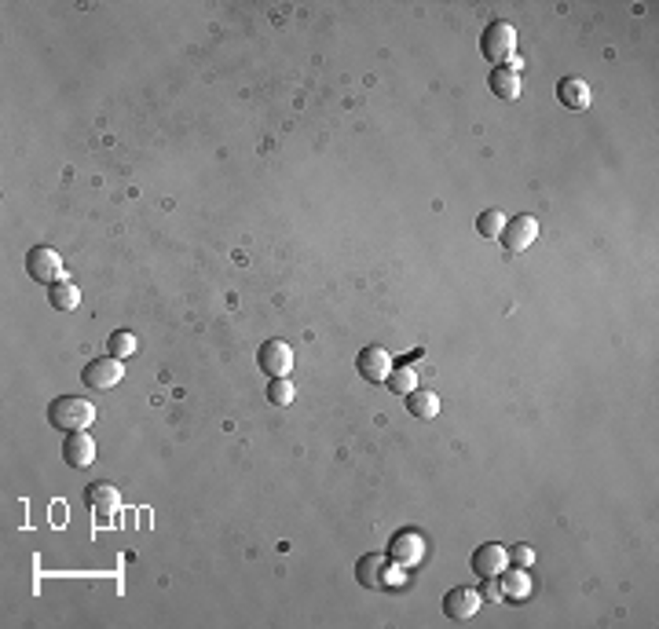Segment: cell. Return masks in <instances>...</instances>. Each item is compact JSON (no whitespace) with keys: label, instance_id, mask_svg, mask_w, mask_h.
<instances>
[{"label":"cell","instance_id":"cell-1","mask_svg":"<svg viewBox=\"0 0 659 629\" xmlns=\"http://www.w3.org/2000/svg\"><path fill=\"white\" fill-rule=\"evenodd\" d=\"M48 425L63 436L88 432L96 425V407L88 399H77V396H59L56 403H48Z\"/></svg>","mask_w":659,"mask_h":629},{"label":"cell","instance_id":"cell-2","mask_svg":"<svg viewBox=\"0 0 659 629\" xmlns=\"http://www.w3.org/2000/svg\"><path fill=\"white\" fill-rule=\"evenodd\" d=\"M480 52H484V59L495 63V67H510L513 52H517V30H513V23L491 19V23L484 26V34H480Z\"/></svg>","mask_w":659,"mask_h":629},{"label":"cell","instance_id":"cell-3","mask_svg":"<svg viewBox=\"0 0 659 629\" xmlns=\"http://www.w3.org/2000/svg\"><path fill=\"white\" fill-rule=\"evenodd\" d=\"M26 274L41 285H56L59 278H67V267H63V256L52 249V245H34L26 253Z\"/></svg>","mask_w":659,"mask_h":629},{"label":"cell","instance_id":"cell-4","mask_svg":"<svg viewBox=\"0 0 659 629\" xmlns=\"http://www.w3.org/2000/svg\"><path fill=\"white\" fill-rule=\"evenodd\" d=\"M257 366H261V374H268V381L290 377L293 374V348L286 341H264L257 348Z\"/></svg>","mask_w":659,"mask_h":629},{"label":"cell","instance_id":"cell-5","mask_svg":"<svg viewBox=\"0 0 659 629\" xmlns=\"http://www.w3.org/2000/svg\"><path fill=\"white\" fill-rule=\"evenodd\" d=\"M121 377H125V366H121V359H114V356L92 359V363L85 366V374H81L85 388H92V392H110V388L121 385Z\"/></svg>","mask_w":659,"mask_h":629},{"label":"cell","instance_id":"cell-6","mask_svg":"<svg viewBox=\"0 0 659 629\" xmlns=\"http://www.w3.org/2000/svg\"><path fill=\"white\" fill-rule=\"evenodd\" d=\"M499 238H502L506 256H520L528 245H535V238H539V220H535V216H513V220H506V231H502Z\"/></svg>","mask_w":659,"mask_h":629},{"label":"cell","instance_id":"cell-7","mask_svg":"<svg viewBox=\"0 0 659 629\" xmlns=\"http://www.w3.org/2000/svg\"><path fill=\"white\" fill-rule=\"evenodd\" d=\"M392 356L381 348V345H370V348H363L359 352V359H355V370L363 374V381H370V385H385L388 381V374H392Z\"/></svg>","mask_w":659,"mask_h":629},{"label":"cell","instance_id":"cell-8","mask_svg":"<svg viewBox=\"0 0 659 629\" xmlns=\"http://www.w3.org/2000/svg\"><path fill=\"white\" fill-rule=\"evenodd\" d=\"M85 505H88V512H92L99 523H110V520L118 516V509H121V494H118L110 483H92V487L85 490Z\"/></svg>","mask_w":659,"mask_h":629},{"label":"cell","instance_id":"cell-9","mask_svg":"<svg viewBox=\"0 0 659 629\" xmlns=\"http://www.w3.org/2000/svg\"><path fill=\"white\" fill-rule=\"evenodd\" d=\"M480 607H484V593H477V589H469V585H458V589H451V593L444 596V614L455 618V622L473 618Z\"/></svg>","mask_w":659,"mask_h":629},{"label":"cell","instance_id":"cell-10","mask_svg":"<svg viewBox=\"0 0 659 629\" xmlns=\"http://www.w3.org/2000/svg\"><path fill=\"white\" fill-rule=\"evenodd\" d=\"M388 560H396L399 567H414L425 560V538L417 531H399L388 545Z\"/></svg>","mask_w":659,"mask_h":629},{"label":"cell","instance_id":"cell-11","mask_svg":"<svg viewBox=\"0 0 659 629\" xmlns=\"http://www.w3.org/2000/svg\"><path fill=\"white\" fill-rule=\"evenodd\" d=\"M506 567H510V549H506V545L488 541V545H480V549L473 552V571H477V578H502Z\"/></svg>","mask_w":659,"mask_h":629},{"label":"cell","instance_id":"cell-12","mask_svg":"<svg viewBox=\"0 0 659 629\" xmlns=\"http://www.w3.org/2000/svg\"><path fill=\"white\" fill-rule=\"evenodd\" d=\"M63 461H67L70 469H88V465H96V439H92L88 432H70V436L63 439Z\"/></svg>","mask_w":659,"mask_h":629},{"label":"cell","instance_id":"cell-13","mask_svg":"<svg viewBox=\"0 0 659 629\" xmlns=\"http://www.w3.org/2000/svg\"><path fill=\"white\" fill-rule=\"evenodd\" d=\"M557 99L564 103V110L582 114V110H590L593 92H590V85L582 77H564V81H557Z\"/></svg>","mask_w":659,"mask_h":629},{"label":"cell","instance_id":"cell-14","mask_svg":"<svg viewBox=\"0 0 659 629\" xmlns=\"http://www.w3.org/2000/svg\"><path fill=\"white\" fill-rule=\"evenodd\" d=\"M388 556L385 552H366L359 563H355V578H359V585H366V589H385V571H388Z\"/></svg>","mask_w":659,"mask_h":629},{"label":"cell","instance_id":"cell-15","mask_svg":"<svg viewBox=\"0 0 659 629\" xmlns=\"http://www.w3.org/2000/svg\"><path fill=\"white\" fill-rule=\"evenodd\" d=\"M488 85H491V92H495L499 99H506V103H513V99L520 96V74H517L513 67H495Z\"/></svg>","mask_w":659,"mask_h":629},{"label":"cell","instance_id":"cell-16","mask_svg":"<svg viewBox=\"0 0 659 629\" xmlns=\"http://www.w3.org/2000/svg\"><path fill=\"white\" fill-rule=\"evenodd\" d=\"M48 304L56 311H74L81 304V289L70 282V278H59L56 285H48Z\"/></svg>","mask_w":659,"mask_h":629},{"label":"cell","instance_id":"cell-17","mask_svg":"<svg viewBox=\"0 0 659 629\" xmlns=\"http://www.w3.org/2000/svg\"><path fill=\"white\" fill-rule=\"evenodd\" d=\"M407 410H410V418H417V421H432V418L439 414V396H436V392H425V388H421V392L414 388V392L407 396Z\"/></svg>","mask_w":659,"mask_h":629},{"label":"cell","instance_id":"cell-18","mask_svg":"<svg viewBox=\"0 0 659 629\" xmlns=\"http://www.w3.org/2000/svg\"><path fill=\"white\" fill-rule=\"evenodd\" d=\"M506 574V582H502V596L506 600H524L528 593H531V578H528V567H517V571H502Z\"/></svg>","mask_w":659,"mask_h":629},{"label":"cell","instance_id":"cell-19","mask_svg":"<svg viewBox=\"0 0 659 629\" xmlns=\"http://www.w3.org/2000/svg\"><path fill=\"white\" fill-rule=\"evenodd\" d=\"M385 385H388L396 396H403V399H407V396L417 388V370H414V366H392V374H388V381H385Z\"/></svg>","mask_w":659,"mask_h":629},{"label":"cell","instance_id":"cell-20","mask_svg":"<svg viewBox=\"0 0 659 629\" xmlns=\"http://www.w3.org/2000/svg\"><path fill=\"white\" fill-rule=\"evenodd\" d=\"M107 348H110V356H114V359H129V356H136V352H139V341H136V334H132V330H114V334H110V341H107Z\"/></svg>","mask_w":659,"mask_h":629},{"label":"cell","instance_id":"cell-21","mask_svg":"<svg viewBox=\"0 0 659 629\" xmlns=\"http://www.w3.org/2000/svg\"><path fill=\"white\" fill-rule=\"evenodd\" d=\"M477 231H480L484 238H499V234L506 231V212H499V209L480 212V216H477Z\"/></svg>","mask_w":659,"mask_h":629},{"label":"cell","instance_id":"cell-22","mask_svg":"<svg viewBox=\"0 0 659 629\" xmlns=\"http://www.w3.org/2000/svg\"><path fill=\"white\" fill-rule=\"evenodd\" d=\"M268 403H272V407H290V403H293V385H290V377L268 381Z\"/></svg>","mask_w":659,"mask_h":629},{"label":"cell","instance_id":"cell-23","mask_svg":"<svg viewBox=\"0 0 659 629\" xmlns=\"http://www.w3.org/2000/svg\"><path fill=\"white\" fill-rule=\"evenodd\" d=\"M510 560H513L517 567H531V563H535V549H531V545H513V549H510Z\"/></svg>","mask_w":659,"mask_h":629},{"label":"cell","instance_id":"cell-24","mask_svg":"<svg viewBox=\"0 0 659 629\" xmlns=\"http://www.w3.org/2000/svg\"><path fill=\"white\" fill-rule=\"evenodd\" d=\"M484 600H491V603L506 600V596H502V582H499V578H484Z\"/></svg>","mask_w":659,"mask_h":629}]
</instances>
